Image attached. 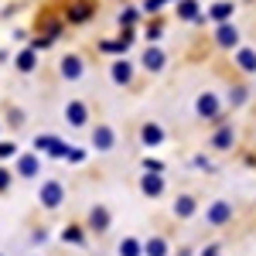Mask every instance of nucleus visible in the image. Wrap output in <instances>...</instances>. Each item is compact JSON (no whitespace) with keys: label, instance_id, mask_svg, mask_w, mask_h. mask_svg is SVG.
Returning <instances> with one entry per match:
<instances>
[{"label":"nucleus","instance_id":"f257e3e1","mask_svg":"<svg viewBox=\"0 0 256 256\" xmlns=\"http://www.w3.org/2000/svg\"><path fill=\"white\" fill-rule=\"evenodd\" d=\"M65 76H79V58H65Z\"/></svg>","mask_w":256,"mask_h":256},{"label":"nucleus","instance_id":"f03ea898","mask_svg":"<svg viewBox=\"0 0 256 256\" xmlns=\"http://www.w3.org/2000/svg\"><path fill=\"white\" fill-rule=\"evenodd\" d=\"M147 65H154V68L160 65V55H158V52H147Z\"/></svg>","mask_w":256,"mask_h":256}]
</instances>
